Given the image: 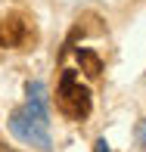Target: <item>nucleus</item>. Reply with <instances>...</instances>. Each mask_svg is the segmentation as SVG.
Returning <instances> with one entry per match:
<instances>
[{
	"label": "nucleus",
	"instance_id": "f03ea898",
	"mask_svg": "<svg viewBox=\"0 0 146 152\" xmlns=\"http://www.w3.org/2000/svg\"><path fill=\"white\" fill-rule=\"evenodd\" d=\"M56 102H59V112L72 121H84L93 109L90 102V90L75 78V72H62L59 81V90H56Z\"/></svg>",
	"mask_w": 146,
	"mask_h": 152
},
{
	"label": "nucleus",
	"instance_id": "f257e3e1",
	"mask_svg": "<svg viewBox=\"0 0 146 152\" xmlns=\"http://www.w3.org/2000/svg\"><path fill=\"white\" fill-rule=\"evenodd\" d=\"M10 130L22 143L31 146H50V112H47V90L40 81L28 84V102L16 109L10 118Z\"/></svg>",
	"mask_w": 146,
	"mask_h": 152
},
{
	"label": "nucleus",
	"instance_id": "7ed1b4c3",
	"mask_svg": "<svg viewBox=\"0 0 146 152\" xmlns=\"http://www.w3.org/2000/svg\"><path fill=\"white\" fill-rule=\"evenodd\" d=\"M25 40V25L10 19V22H0V47H16Z\"/></svg>",
	"mask_w": 146,
	"mask_h": 152
},
{
	"label": "nucleus",
	"instance_id": "39448f33",
	"mask_svg": "<svg viewBox=\"0 0 146 152\" xmlns=\"http://www.w3.org/2000/svg\"><path fill=\"white\" fill-rule=\"evenodd\" d=\"M93 152H112V149H109V143H106V140H96V146H93Z\"/></svg>",
	"mask_w": 146,
	"mask_h": 152
},
{
	"label": "nucleus",
	"instance_id": "20e7f679",
	"mask_svg": "<svg viewBox=\"0 0 146 152\" xmlns=\"http://www.w3.org/2000/svg\"><path fill=\"white\" fill-rule=\"evenodd\" d=\"M78 62H81V68H84L90 78H96V75L103 72V59L96 56L93 50H78Z\"/></svg>",
	"mask_w": 146,
	"mask_h": 152
}]
</instances>
